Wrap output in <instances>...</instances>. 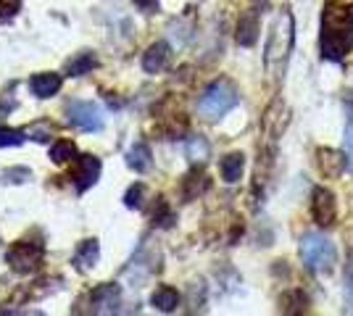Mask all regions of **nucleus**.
I'll return each instance as SVG.
<instances>
[{
    "label": "nucleus",
    "mask_w": 353,
    "mask_h": 316,
    "mask_svg": "<svg viewBox=\"0 0 353 316\" xmlns=\"http://www.w3.org/2000/svg\"><path fill=\"white\" fill-rule=\"evenodd\" d=\"M345 156H348V164L353 169V124H348V129H345Z\"/></svg>",
    "instance_id": "nucleus-28"
},
{
    "label": "nucleus",
    "mask_w": 353,
    "mask_h": 316,
    "mask_svg": "<svg viewBox=\"0 0 353 316\" xmlns=\"http://www.w3.org/2000/svg\"><path fill=\"white\" fill-rule=\"evenodd\" d=\"M24 0H0V19H11L21 8Z\"/></svg>",
    "instance_id": "nucleus-27"
},
{
    "label": "nucleus",
    "mask_w": 353,
    "mask_h": 316,
    "mask_svg": "<svg viewBox=\"0 0 353 316\" xmlns=\"http://www.w3.org/2000/svg\"><path fill=\"white\" fill-rule=\"evenodd\" d=\"M206 187H208V177H206V174H198V171L188 174V177H185V182H182V193H185V198H188V200L198 198L203 190H206Z\"/></svg>",
    "instance_id": "nucleus-21"
},
{
    "label": "nucleus",
    "mask_w": 353,
    "mask_h": 316,
    "mask_svg": "<svg viewBox=\"0 0 353 316\" xmlns=\"http://www.w3.org/2000/svg\"><path fill=\"white\" fill-rule=\"evenodd\" d=\"M311 216L319 227H332L338 219V206H335V196L327 187H316L311 196Z\"/></svg>",
    "instance_id": "nucleus-8"
},
{
    "label": "nucleus",
    "mask_w": 353,
    "mask_h": 316,
    "mask_svg": "<svg viewBox=\"0 0 353 316\" xmlns=\"http://www.w3.org/2000/svg\"><path fill=\"white\" fill-rule=\"evenodd\" d=\"M288 124H290V108L285 105V101H272V105L264 111V132L266 137H272V140H280L285 135V129H288Z\"/></svg>",
    "instance_id": "nucleus-9"
},
{
    "label": "nucleus",
    "mask_w": 353,
    "mask_h": 316,
    "mask_svg": "<svg viewBox=\"0 0 353 316\" xmlns=\"http://www.w3.org/2000/svg\"><path fill=\"white\" fill-rule=\"evenodd\" d=\"M345 164H348V158L340 151H332V148H319L316 151V166L327 180H338L345 171Z\"/></svg>",
    "instance_id": "nucleus-11"
},
{
    "label": "nucleus",
    "mask_w": 353,
    "mask_h": 316,
    "mask_svg": "<svg viewBox=\"0 0 353 316\" xmlns=\"http://www.w3.org/2000/svg\"><path fill=\"white\" fill-rule=\"evenodd\" d=\"M166 63H169V45L166 43H153L143 56V69L148 74H159Z\"/></svg>",
    "instance_id": "nucleus-15"
},
{
    "label": "nucleus",
    "mask_w": 353,
    "mask_h": 316,
    "mask_svg": "<svg viewBox=\"0 0 353 316\" xmlns=\"http://www.w3.org/2000/svg\"><path fill=\"white\" fill-rule=\"evenodd\" d=\"M27 132H21V129H0V148H8V145H21L24 140H27Z\"/></svg>",
    "instance_id": "nucleus-26"
},
{
    "label": "nucleus",
    "mask_w": 353,
    "mask_h": 316,
    "mask_svg": "<svg viewBox=\"0 0 353 316\" xmlns=\"http://www.w3.org/2000/svg\"><path fill=\"white\" fill-rule=\"evenodd\" d=\"M124 206H127V209H143V206H145V187H143L140 182L127 190V196H124Z\"/></svg>",
    "instance_id": "nucleus-23"
},
{
    "label": "nucleus",
    "mask_w": 353,
    "mask_h": 316,
    "mask_svg": "<svg viewBox=\"0 0 353 316\" xmlns=\"http://www.w3.org/2000/svg\"><path fill=\"white\" fill-rule=\"evenodd\" d=\"M43 256H45V245L40 240H19L14 242L11 248H8V266L19 274H30L34 271L40 264H43Z\"/></svg>",
    "instance_id": "nucleus-5"
},
{
    "label": "nucleus",
    "mask_w": 353,
    "mask_h": 316,
    "mask_svg": "<svg viewBox=\"0 0 353 316\" xmlns=\"http://www.w3.org/2000/svg\"><path fill=\"white\" fill-rule=\"evenodd\" d=\"M301 258H303L306 269L316 271V274H327V271L335 269V264H338L335 245L327 240L324 235H314V232L301 240Z\"/></svg>",
    "instance_id": "nucleus-4"
},
{
    "label": "nucleus",
    "mask_w": 353,
    "mask_h": 316,
    "mask_svg": "<svg viewBox=\"0 0 353 316\" xmlns=\"http://www.w3.org/2000/svg\"><path fill=\"white\" fill-rule=\"evenodd\" d=\"M27 135H30V140H34V143H50V137H53V127L50 124H32L30 129H27Z\"/></svg>",
    "instance_id": "nucleus-25"
},
{
    "label": "nucleus",
    "mask_w": 353,
    "mask_h": 316,
    "mask_svg": "<svg viewBox=\"0 0 353 316\" xmlns=\"http://www.w3.org/2000/svg\"><path fill=\"white\" fill-rule=\"evenodd\" d=\"M98 256H101L98 240H82L74 251V266L79 271H88L98 264Z\"/></svg>",
    "instance_id": "nucleus-14"
},
{
    "label": "nucleus",
    "mask_w": 353,
    "mask_h": 316,
    "mask_svg": "<svg viewBox=\"0 0 353 316\" xmlns=\"http://www.w3.org/2000/svg\"><path fill=\"white\" fill-rule=\"evenodd\" d=\"M127 164L137 174H145L148 169H150V164H153V153H150V148H148L145 143H134L132 148L127 151Z\"/></svg>",
    "instance_id": "nucleus-16"
},
{
    "label": "nucleus",
    "mask_w": 353,
    "mask_h": 316,
    "mask_svg": "<svg viewBox=\"0 0 353 316\" xmlns=\"http://www.w3.org/2000/svg\"><path fill=\"white\" fill-rule=\"evenodd\" d=\"M66 119L77 129H82V132H101L103 129V114H101V108L95 103H88V101H74L66 108Z\"/></svg>",
    "instance_id": "nucleus-6"
},
{
    "label": "nucleus",
    "mask_w": 353,
    "mask_h": 316,
    "mask_svg": "<svg viewBox=\"0 0 353 316\" xmlns=\"http://www.w3.org/2000/svg\"><path fill=\"white\" fill-rule=\"evenodd\" d=\"M237 101H240V95H237L235 85L227 82V79H219V82H214V85L203 92V98H201V103H198V111H201L203 119L216 121V119H221L224 114H230L237 105Z\"/></svg>",
    "instance_id": "nucleus-3"
},
{
    "label": "nucleus",
    "mask_w": 353,
    "mask_h": 316,
    "mask_svg": "<svg viewBox=\"0 0 353 316\" xmlns=\"http://www.w3.org/2000/svg\"><path fill=\"white\" fill-rule=\"evenodd\" d=\"M30 180V169H24V166H14V169H6L3 174H0V182L3 185H21V182Z\"/></svg>",
    "instance_id": "nucleus-24"
},
{
    "label": "nucleus",
    "mask_w": 353,
    "mask_h": 316,
    "mask_svg": "<svg viewBox=\"0 0 353 316\" xmlns=\"http://www.w3.org/2000/svg\"><path fill=\"white\" fill-rule=\"evenodd\" d=\"M290 50H293V16L288 11H282L274 21V27L269 32V40H266V53H264V66L266 74L274 85H280L285 69H288V59H290Z\"/></svg>",
    "instance_id": "nucleus-2"
},
{
    "label": "nucleus",
    "mask_w": 353,
    "mask_h": 316,
    "mask_svg": "<svg viewBox=\"0 0 353 316\" xmlns=\"http://www.w3.org/2000/svg\"><path fill=\"white\" fill-rule=\"evenodd\" d=\"M69 177H72L74 187H77L79 193H85V190H90V187L98 182V177H101V161H98L95 156H77Z\"/></svg>",
    "instance_id": "nucleus-7"
},
{
    "label": "nucleus",
    "mask_w": 353,
    "mask_h": 316,
    "mask_svg": "<svg viewBox=\"0 0 353 316\" xmlns=\"http://www.w3.org/2000/svg\"><path fill=\"white\" fill-rule=\"evenodd\" d=\"M61 74H53V72H43V74H34L30 79V90L34 98H50L61 90Z\"/></svg>",
    "instance_id": "nucleus-12"
},
{
    "label": "nucleus",
    "mask_w": 353,
    "mask_h": 316,
    "mask_svg": "<svg viewBox=\"0 0 353 316\" xmlns=\"http://www.w3.org/2000/svg\"><path fill=\"white\" fill-rule=\"evenodd\" d=\"M345 105H348V111H351V116H353V90L345 92Z\"/></svg>",
    "instance_id": "nucleus-31"
},
{
    "label": "nucleus",
    "mask_w": 353,
    "mask_h": 316,
    "mask_svg": "<svg viewBox=\"0 0 353 316\" xmlns=\"http://www.w3.org/2000/svg\"><path fill=\"white\" fill-rule=\"evenodd\" d=\"M98 66V59L92 56V53H77L69 63H66V72H69V76H82V74H88V72H92Z\"/></svg>",
    "instance_id": "nucleus-20"
},
{
    "label": "nucleus",
    "mask_w": 353,
    "mask_h": 316,
    "mask_svg": "<svg viewBox=\"0 0 353 316\" xmlns=\"http://www.w3.org/2000/svg\"><path fill=\"white\" fill-rule=\"evenodd\" d=\"M219 169H221L224 182L235 185V182L243 177V169H245V158H243V153H230V156H224Z\"/></svg>",
    "instance_id": "nucleus-18"
},
{
    "label": "nucleus",
    "mask_w": 353,
    "mask_h": 316,
    "mask_svg": "<svg viewBox=\"0 0 353 316\" xmlns=\"http://www.w3.org/2000/svg\"><path fill=\"white\" fill-rule=\"evenodd\" d=\"M119 298H121V290L114 282H105V285L95 287L90 293L92 314H114V311H119Z\"/></svg>",
    "instance_id": "nucleus-10"
},
{
    "label": "nucleus",
    "mask_w": 353,
    "mask_h": 316,
    "mask_svg": "<svg viewBox=\"0 0 353 316\" xmlns=\"http://www.w3.org/2000/svg\"><path fill=\"white\" fill-rule=\"evenodd\" d=\"M253 3H256V6H261V3H266V0H253Z\"/></svg>",
    "instance_id": "nucleus-32"
},
{
    "label": "nucleus",
    "mask_w": 353,
    "mask_h": 316,
    "mask_svg": "<svg viewBox=\"0 0 353 316\" xmlns=\"http://www.w3.org/2000/svg\"><path fill=\"white\" fill-rule=\"evenodd\" d=\"M150 303L163 311V314H172L176 306H179V293H176L174 287H159L153 295H150Z\"/></svg>",
    "instance_id": "nucleus-19"
},
{
    "label": "nucleus",
    "mask_w": 353,
    "mask_h": 316,
    "mask_svg": "<svg viewBox=\"0 0 353 316\" xmlns=\"http://www.w3.org/2000/svg\"><path fill=\"white\" fill-rule=\"evenodd\" d=\"M134 6L140 11H145V14H156L159 11V0H134Z\"/></svg>",
    "instance_id": "nucleus-29"
},
{
    "label": "nucleus",
    "mask_w": 353,
    "mask_h": 316,
    "mask_svg": "<svg viewBox=\"0 0 353 316\" xmlns=\"http://www.w3.org/2000/svg\"><path fill=\"white\" fill-rule=\"evenodd\" d=\"M322 56L343 61L353 48V0H327L322 14Z\"/></svg>",
    "instance_id": "nucleus-1"
},
{
    "label": "nucleus",
    "mask_w": 353,
    "mask_h": 316,
    "mask_svg": "<svg viewBox=\"0 0 353 316\" xmlns=\"http://www.w3.org/2000/svg\"><path fill=\"white\" fill-rule=\"evenodd\" d=\"M345 293H348V303H351L348 308L353 311V261L348 264V287H345Z\"/></svg>",
    "instance_id": "nucleus-30"
},
{
    "label": "nucleus",
    "mask_w": 353,
    "mask_h": 316,
    "mask_svg": "<svg viewBox=\"0 0 353 316\" xmlns=\"http://www.w3.org/2000/svg\"><path fill=\"white\" fill-rule=\"evenodd\" d=\"M256 40H259V11H248L237 21V43L243 48H250L256 45Z\"/></svg>",
    "instance_id": "nucleus-13"
},
{
    "label": "nucleus",
    "mask_w": 353,
    "mask_h": 316,
    "mask_svg": "<svg viewBox=\"0 0 353 316\" xmlns=\"http://www.w3.org/2000/svg\"><path fill=\"white\" fill-rule=\"evenodd\" d=\"M208 153H211V148H208L206 137H201V135L188 137V143H185V156H188L190 164H195V166L206 164Z\"/></svg>",
    "instance_id": "nucleus-17"
},
{
    "label": "nucleus",
    "mask_w": 353,
    "mask_h": 316,
    "mask_svg": "<svg viewBox=\"0 0 353 316\" xmlns=\"http://www.w3.org/2000/svg\"><path fill=\"white\" fill-rule=\"evenodd\" d=\"M72 158H77L74 143H69V140H56V143L50 145V161H53V164H69Z\"/></svg>",
    "instance_id": "nucleus-22"
}]
</instances>
